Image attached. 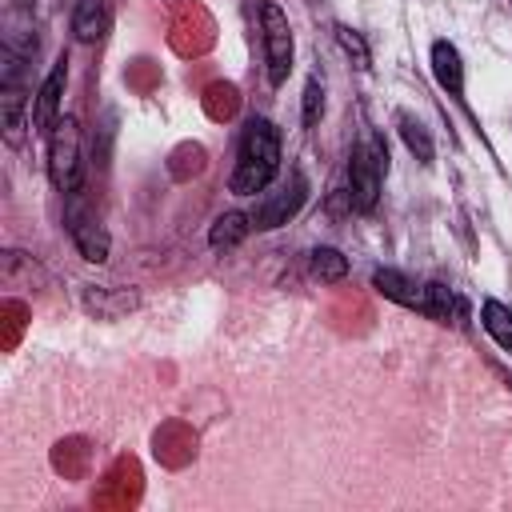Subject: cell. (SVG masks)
<instances>
[{"instance_id":"10","label":"cell","mask_w":512,"mask_h":512,"mask_svg":"<svg viewBox=\"0 0 512 512\" xmlns=\"http://www.w3.org/2000/svg\"><path fill=\"white\" fill-rule=\"evenodd\" d=\"M108 0H76V12H72V36L80 44H96L104 32H108Z\"/></svg>"},{"instance_id":"12","label":"cell","mask_w":512,"mask_h":512,"mask_svg":"<svg viewBox=\"0 0 512 512\" xmlns=\"http://www.w3.org/2000/svg\"><path fill=\"white\" fill-rule=\"evenodd\" d=\"M0 48L4 52H16L24 60L36 56V32H32V20H28L24 8H8V16H4V44Z\"/></svg>"},{"instance_id":"16","label":"cell","mask_w":512,"mask_h":512,"mask_svg":"<svg viewBox=\"0 0 512 512\" xmlns=\"http://www.w3.org/2000/svg\"><path fill=\"white\" fill-rule=\"evenodd\" d=\"M396 124H400V136H404L408 152H412L420 164H432V136H428V128H424L416 116H408V112H400Z\"/></svg>"},{"instance_id":"8","label":"cell","mask_w":512,"mask_h":512,"mask_svg":"<svg viewBox=\"0 0 512 512\" xmlns=\"http://www.w3.org/2000/svg\"><path fill=\"white\" fill-rule=\"evenodd\" d=\"M372 288H376L380 296H388V300L404 304V308L424 312L428 284H420V280H412V276H404V272H396V268H376V272H372Z\"/></svg>"},{"instance_id":"4","label":"cell","mask_w":512,"mask_h":512,"mask_svg":"<svg viewBox=\"0 0 512 512\" xmlns=\"http://www.w3.org/2000/svg\"><path fill=\"white\" fill-rule=\"evenodd\" d=\"M64 228H68V236H72V244L80 248L84 260H92V264L108 260V232H104L96 208L88 204L84 188L64 196Z\"/></svg>"},{"instance_id":"11","label":"cell","mask_w":512,"mask_h":512,"mask_svg":"<svg viewBox=\"0 0 512 512\" xmlns=\"http://www.w3.org/2000/svg\"><path fill=\"white\" fill-rule=\"evenodd\" d=\"M24 108H28L24 84H0V128L8 144L24 140Z\"/></svg>"},{"instance_id":"17","label":"cell","mask_w":512,"mask_h":512,"mask_svg":"<svg viewBox=\"0 0 512 512\" xmlns=\"http://www.w3.org/2000/svg\"><path fill=\"white\" fill-rule=\"evenodd\" d=\"M336 40H340L344 56H348L356 68H368V64H372V56H368V44H364V36H360V32H352L348 24H336Z\"/></svg>"},{"instance_id":"2","label":"cell","mask_w":512,"mask_h":512,"mask_svg":"<svg viewBox=\"0 0 512 512\" xmlns=\"http://www.w3.org/2000/svg\"><path fill=\"white\" fill-rule=\"evenodd\" d=\"M384 176H388V148L376 132H364V140L352 148V160H348V192H344L348 208L372 212L380 200Z\"/></svg>"},{"instance_id":"5","label":"cell","mask_w":512,"mask_h":512,"mask_svg":"<svg viewBox=\"0 0 512 512\" xmlns=\"http://www.w3.org/2000/svg\"><path fill=\"white\" fill-rule=\"evenodd\" d=\"M260 40H264V64H268V80L284 84L288 68H292V24L280 12V4H264L260 8Z\"/></svg>"},{"instance_id":"15","label":"cell","mask_w":512,"mask_h":512,"mask_svg":"<svg viewBox=\"0 0 512 512\" xmlns=\"http://www.w3.org/2000/svg\"><path fill=\"white\" fill-rule=\"evenodd\" d=\"M312 276L320 284H340L348 276V256L340 248H312Z\"/></svg>"},{"instance_id":"3","label":"cell","mask_w":512,"mask_h":512,"mask_svg":"<svg viewBox=\"0 0 512 512\" xmlns=\"http://www.w3.org/2000/svg\"><path fill=\"white\" fill-rule=\"evenodd\" d=\"M80 124L76 116H60L48 132V176L56 192H80L84 188V160H80Z\"/></svg>"},{"instance_id":"1","label":"cell","mask_w":512,"mask_h":512,"mask_svg":"<svg viewBox=\"0 0 512 512\" xmlns=\"http://www.w3.org/2000/svg\"><path fill=\"white\" fill-rule=\"evenodd\" d=\"M276 172H280V132H276L272 120L252 116L248 128H244L240 156H236L228 188L236 196H256V192H264L276 180Z\"/></svg>"},{"instance_id":"13","label":"cell","mask_w":512,"mask_h":512,"mask_svg":"<svg viewBox=\"0 0 512 512\" xmlns=\"http://www.w3.org/2000/svg\"><path fill=\"white\" fill-rule=\"evenodd\" d=\"M252 232V216L248 212H224V216H216V224H212V232H208V244L220 252V248H236L244 236Z\"/></svg>"},{"instance_id":"18","label":"cell","mask_w":512,"mask_h":512,"mask_svg":"<svg viewBox=\"0 0 512 512\" xmlns=\"http://www.w3.org/2000/svg\"><path fill=\"white\" fill-rule=\"evenodd\" d=\"M320 112H324V84H320V76H308V84H304V124L312 128L320 120Z\"/></svg>"},{"instance_id":"6","label":"cell","mask_w":512,"mask_h":512,"mask_svg":"<svg viewBox=\"0 0 512 512\" xmlns=\"http://www.w3.org/2000/svg\"><path fill=\"white\" fill-rule=\"evenodd\" d=\"M304 200H308V180H304V172H292L276 192H268L264 200H256V208L248 212L252 216V228L256 232H272V228L288 224L304 208Z\"/></svg>"},{"instance_id":"9","label":"cell","mask_w":512,"mask_h":512,"mask_svg":"<svg viewBox=\"0 0 512 512\" xmlns=\"http://www.w3.org/2000/svg\"><path fill=\"white\" fill-rule=\"evenodd\" d=\"M432 76H436V84L448 96H460L464 92V64H460L456 44H448V40H436L432 44Z\"/></svg>"},{"instance_id":"14","label":"cell","mask_w":512,"mask_h":512,"mask_svg":"<svg viewBox=\"0 0 512 512\" xmlns=\"http://www.w3.org/2000/svg\"><path fill=\"white\" fill-rule=\"evenodd\" d=\"M480 324H484V332H488L500 348L512 352V308H504L500 300H484V304H480Z\"/></svg>"},{"instance_id":"7","label":"cell","mask_w":512,"mask_h":512,"mask_svg":"<svg viewBox=\"0 0 512 512\" xmlns=\"http://www.w3.org/2000/svg\"><path fill=\"white\" fill-rule=\"evenodd\" d=\"M64 84H68V60L60 56L48 68L44 84L36 88V96H32V124H36V132H52L56 128L60 108H64Z\"/></svg>"}]
</instances>
